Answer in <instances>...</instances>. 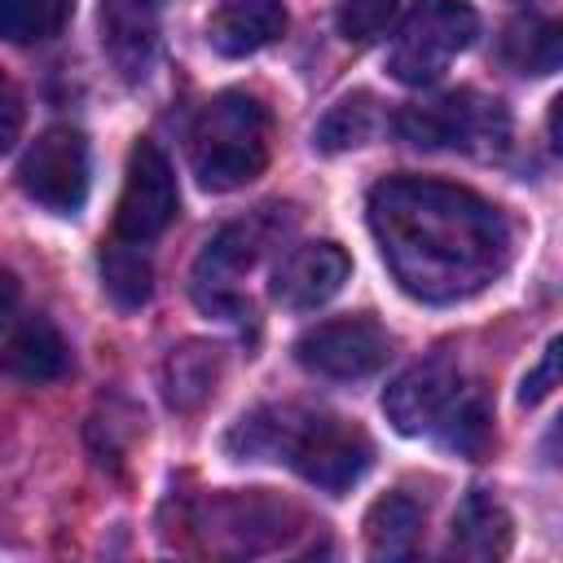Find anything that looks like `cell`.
I'll list each match as a JSON object with an SVG mask.
<instances>
[{"label":"cell","mask_w":563,"mask_h":563,"mask_svg":"<svg viewBox=\"0 0 563 563\" xmlns=\"http://www.w3.org/2000/svg\"><path fill=\"white\" fill-rule=\"evenodd\" d=\"M369 233L396 286L422 303H457L510 264V224L475 189L387 176L369 189Z\"/></svg>","instance_id":"obj_1"},{"label":"cell","mask_w":563,"mask_h":563,"mask_svg":"<svg viewBox=\"0 0 563 563\" xmlns=\"http://www.w3.org/2000/svg\"><path fill=\"white\" fill-rule=\"evenodd\" d=\"M224 449L238 462H286L295 475H303L321 493L352 488L374 457L369 435L356 422H343L334 413L312 409H255L238 418Z\"/></svg>","instance_id":"obj_2"},{"label":"cell","mask_w":563,"mask_h":563,"mask_svg":"<svg viewBox=\"0 0 563 563\" xmlns=\"http://www.w3.org/2000/svg\"><path fill=\"white\" fill-rule=\"evenodd\" d=\"M189 163L202 189L229 194L268 167V110L251 92H220L202 106L189 132Z\"/></svg>","instance_id":"obj_3"},{"label":"cell","mask_w":563,"mask_h":563,"mask_svg":"<svg viewBox=\"0 0 563 563\" xmlns=\"http://www.w3.org/2000/svg\"><path fill=\"white\" fill-rule=\"evenodd\" d=\"M475 35L479 18L466 0H418L391 40L387 70L405 88H427L449 70L457 53L471 48Z\"/></svg>","instance_id":"obj_4"},{"label":"cell","mask_w":563,"mask_h":563,"mask_svg":"<svg viewBox=\"0 0 563 563\" xmlns=\"http://www.w3.org/2000/svg\"><path fill=\"white\" fill-rule=\"evenodd\" d=\"M405 141L422 150H462V154H501L510 141V119L501 101L479 92H449L427 106H405L396 114Z\"/></svg>","instance_id":"obj_5"},{"label":"cell","mask_w":563,"mask_h":563,"mask_svg":"<svg viewBox=\"0 0 563 563\" xmlns=\"http://www.w3.org/2000/svg\"><path fill=\"white\" fill-rule=\"evenodd\" d=\"M387 356H391V334L365 312L317 321L295 339V361L308 374L334 378V383L369 378L387 365Z\"/></svg>","instance_id":"obj_6"},{"label":"cell","mask_w":563,"mask_h":563,"mask_svg":"<svg viewBox=\"0 0 563 563\" xmlns=\"http://www.w3.org/2000/svg\"><path fill=\"white\" fill-rule=\"evenodd\" d=\"M18 185L31 202L75 216L88 198V145L75 128H48L40 132L22 163H18Z\"/></svg>","instance_id":"obj_7"},{"label":"cell","mask_w":563,"mask_h":563,"mask_svg":"<svg viewBox=\"0 0 563 563\" xmlns=\"http://www.w3.org/2000/svg\"><path fill=\"white\" fill-rule=\"evenodd\" d=\"M176 207H180V194H176L167 154L154 141H136L128 154V176H123V194L114 211V238L154 242L176 220Z\"/></svg>","instance_id":"obj_8"},{"label":"cell","mask_w":563,"mask_h":563,"mask_svg":"<svg viewBox=\"0 0 563 563\" xmlns=\"http://www.w3.org/2000/svg\"><path fill=\"white\" fill-rule=\"evenodd\" d=\"M255 251H260V242H255V229L251 224H229V229H220L202 246V255L194 264V277H189V290H194V303L207 317L242 321L251 312V303H246V295H242L238 282L255 264Z\"/></svg>","instance_id":"obj_9"},{"label":"cell","mask_w":563,"mask_h":563,"mask_svg":"<svg viewBox=\"0 0 563 563\" xmlns=\"http://www.w3.org/2000/svg\"><path fill=\"white\" fill-rule=\"evenodd\" d=\"M462 391V378L449 361H422L413 369H405L387 391H383V413L400 435H422L435 431L440 418L449 413L453 396Z\"/></svg>","instance_id":"obj_10"},{"label":"cell","mask_w":563,"mask_h":563,"mask_svg":"<svg viewBox=\"0 0 563 563\" xmlns=\"http://www.w3.org/2000/svg\"><path fill=\"white\" fill-rule=\"evenodd\" d=\"M352 273V260L339 242H308V246H295L277 277H273V299L290 312H312L321 308L325 299H334L343 290Z\"/></svg>","instance_id":"obj_11"},{"label":"cell","mask_w":563,"mask_h":563,"mask_svg":"<svg viewBox=\"0 0 563 563\" xmlns=\"http://www.w3.org/2000/svg\"><path fill=\"white\" fill-rule=\"evenodd\" d=\"M163 0H101V44L128 84L150 75Z\"/></svg>","instance_id":"obj_12"},{"label":"cell","mask_w":563,"mask_h":563,"mask_svg":"<svg viewBox=\"0 0 563 563\" xmlns=\"http://www.w3.org/2000/svg\"><path fill=\"white\" fill-rule=\"evenodd\" d=\"M286 31V0H220L207 40L220 57H251Z\"/></svg>","instance_id":"obj_13"},{"label":"cell","mask_w":563,"mask_h":563,"mask_svg":"<svg viewBox=\"0 0 563 563\" xmlns=\"http://www.w3.org/2000/svg\"><path fill=\"white\" fill-rule=\"evenodd\" d=\"M510 528H515V523H510L506 506H501L493 493L475 488V493L462 497V506H457V515H453L449 550H453L457 559H475V563L501 559V554L510 550Z\"/></svg>","instance_id":"obj_14"},{"label":"cell","mask_w":563,"mask_h":563,"mask_svg":"<svg viewBox=\"0 0 563 563\" xmlns=\"http://www.w3.org/2000/svg\"><path fill=\"white\" fill-rule=\"evenodd\" d=\"M0 365H4L18 383H53V378L66 374L70 352H66V339H62L48 321L31 317L26 325H18V330L9 334V343H4V352H0Z\"/></svg>","instance_id":"obj_15"},{"label":"cell","mask_w":563,"mask_h":563,"mask_svg":"<svg viewBox=\"0 0 563 563\" xmlns=\"http://www.w3.org/2000/svg\"><path fill=\"white\" fill-rule=\"evenodd\" d=\"M216 378H220V347L216 343L189 339V343L172 347L163 361V396L172 409H198L216 391Z\"/></svg>","instance_id":"obj_16"},{"label":"cell","mask_w":563,"mask_h":563,"mask_svg":"<svg viewBox=\"0 0 563 563\" xmlns=\"http://www.w3.org/2000/svg\"><path fill=\"white\" fill-rule=\"evenodd\" d=\"M422 532V506L405 493H387L365 515V545L374 559H405L413 554Z\"/></svg>","instance_id":"obj_17"},{"label":"cell","mask_w":563,"mask_h":563,"mask_svg":"<svg viewBox=\"0 0 563 563\" xmlns=\"http://www.w3.org/2000/svg\"><path fill=\"white\" fill-rule=\"evenodd\" d=\"M101 286L119 308H141L154 290V264L145 255V242L114 238L101 246Z\"/></svg>","instance_id":"obj_18"},{"label":"cell","mask_w":563,"mask_h":563,"mask_svg":"<svg viewBox=\"0 0 563 563\" xmlns=\"http://www.w3.org/2000/svg\"><path fill=\"white\" fill-rule=\"evenodd\" d=\"M501 57L519 75H550V70H559V57H563L559 26L550 18H515L506 26V35H501Z\"/></svg>","instance_id":"obj_19"},{"label":"cell","mask_w":563,"mask_h":563,"mask_svg":"<svg viewBox=\"0 0 563 563\" xmlns=\"http://www.w3.org/2000/svg\"><path fill=\"white\" fill-rule=\"evenodd\" d=\"M75 0H0V40L9 44H44L62 35Z\"/></svg>","instance_id":"obj_20"},{"label":"cell","mask_w":563,"mask_h":563,"mask_svg":"<svg viewBox=\"0 0 563 563\" xmlns=\"http://www.w3.org/2000/svg\"><path fill=\"white\" fill-rule=\"evenodd\" d=\"M378 128V101L369 92H352L339 106L325 110V119L317 123V150L339 154V150H356L374 136Z\"/></svg>","instance_id":"obj_21"},{"label":"cell","mask_w":563,"mask_h":563,"mask_svg":"<svg viewBox=\"0 0 563 563\" xmlns=\"http://www.w3.org/2000/svg\"><path fill=\"white\" fill-rule=\"evenodd\" d=\"M435 435H440L444 449L479 453V449L488 444V409H484V400H479L475 391H457L453 405H449V413L440 418Z\"/></svg>","instance_id":"obj_22"},{"label":"cell","mask_w":563,"mask_h":563,"mask_svg":"<svg viewBox=\"0 0 563 563\" xmlns=\"http://www.w3.org/2000/svg\"><path fill=\"white\" fill-rule=\"evenodd\" d=\"M400 0H343L339 4V35L347 44H369L383 35Z\"/></svg>","instance_id":"obj_23"},{"label":"cell","mask_w":563,"mask_h":563,"mask_svg":"<svg viewBox=\"0 0 563 563\" xmlns=\"http://www.w3.org/2000/svg\"><path fill=\"white\" fill-rule=\"evenodd\" d=\"M559 347H563V343L550 339L545 352H541V361L523 374V387H519V400H523V405H541V400L559 387Z\"/></svg>","instance_id":"obj_24"},{"label":"cell","mask_w":563,"mask_h":563,"mask_svg":"<svg viewBox=\"0 0 563 563\" xmlns=\"http://www.w3.org/2000/svg\"><path fill=\"white\" fill-rule=\"evenodd\" d=\"M18 136H22V97H18V88L0 75V154L13 150Z\"/></svg>","instance_id":"obj_25"},{"label":"cell","mask_w":563,"mask_h":563,"mask_svg":"<svg viewBox=\"0 0 563 563\" xmlns=\"http://www.w3.org/2000/svg\"><path fill=\"white\" fill-rule=\"evenodd\" d=\"M13 308H18V282L9 268H0V325H9Z\"/></svg>","instance_id":"obj_26"}]
</instances>
